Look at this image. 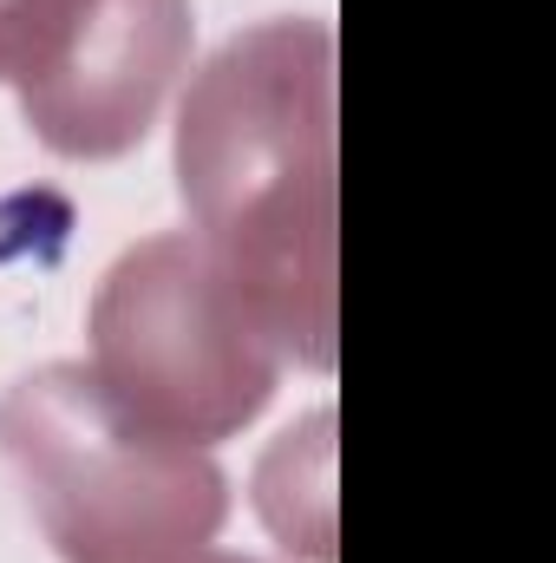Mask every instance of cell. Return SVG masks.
<instances>
[]
</instances>
